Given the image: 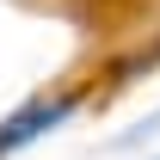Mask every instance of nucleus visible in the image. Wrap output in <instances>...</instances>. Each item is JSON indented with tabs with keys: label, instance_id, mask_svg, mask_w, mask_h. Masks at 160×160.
I'll return each instance as SVG.
<instances>
[{
	"label": "nucleus",
	"instance_id": "obj_1",
	"mask_svg": "<svg viewBox=\"0 0 160 160\" xmlns=\"http://www.w3.org/2000/svg\"><path fill=\"white\" fill-rule=\"evenodd\" d=\"M74 111H80L74 92H56V99H31V105H19L12 117L0 123V160L12 154V148H31L37 136H49V129H56V123H68Z\"/></svg>",
	"mask_w": 160,
	"mask_h": 160
}]
</instances>
